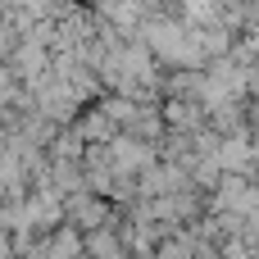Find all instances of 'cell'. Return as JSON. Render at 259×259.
I'll list each match as a JSON object with an SVG mask.
<instances>
[{
	"label": "cell",
	"mask_w": 259,
	"mask_h": 259,
	"mask_svg": "<svg viewBox=\"0 0 259 259\" xmlns=\"http://www.w3.org/2000/svg\"><path fill=\"white\" fill-rule=\"evenodd\" d=\"M109 150H114L123 164H146V159H150V146H137V141H127V137H114Z\"/></svg>",
	"instance_id": "cell-2"
},
{
	"label": "cell",
	"mask_w": 259,
	"mask_h": 259,
	"mask_svg": "<svg viewBox=\"0 0 259 259\" xmlns=\"http://www.w3.org/2000/svg\"><path fill=\"white\" fill-rule=\"evenodd\" d=\"M18 46H23L18 23H14V18H0V64H9V59L18 55Z\"/></svg>",
	"instance_id": "cell-1"
}]
</instances>
